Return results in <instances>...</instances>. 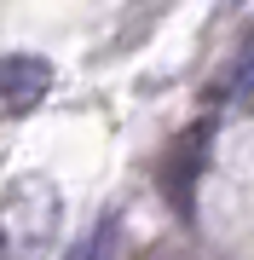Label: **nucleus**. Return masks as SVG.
Here are the masks:
<instances>
[{
  "label": "nucleus",
  "mask_w": 254,
  "mask_h": 260,
  "mask_svg": "<svg viewBox=\"0 0 254 260\" xmlns=\"http://www.w3.org/2000/svg\"><path fill=\"white\" fill-rule=\"evenodd\" d=\"M208 145H214V110H208L191 133H179L168 162H162V191H168V203L179 214H191V197H197V179L208 168Z\"/></svg>",
  "instance_id": "1"
},
{
  "label": "nucleus",
  "mask_w": 254,
  "mask_h": 260,
  "mask_svg": "<svg viewBox=\"0 0 254 260\" xmlns=\"http://www.w3.org/2000/svg\"><path fill=\"white\" fill-rule=\"evenodd\" d=\"M47 87H52V64L47 58H29V52L0 58V110L6 116L35 110V104L47 99Z\"/></svg>",
  "instance_id": "2"
},
{
  "label": "nucleus",
  "mask_w": 254,
  "mask_h": 260,
  "mask_svg": "<svg viewBox=\"0 0 254 260\" xmlns=\"http://www.w3.org/2000/svg\"><path fill=\"white\" fill-rule=\"evenodd\" d=\"M87 260H122V220H104L93 249H87Z\"/></svg>",
  "instance_id": "3"
},
{
  "label": "nucleus",
  "mask_w": 254,
  "mask_h": 260,
  "mask_svg": "<svg viewBox=\"0 0 254 260\" xmlns=\"http://www.w3.org/2000/svg\"><path fill=\"white\" fill-rule=\"evenodd\" d=\"M139 260H185V254H179L173 243H156V249H151V254H139Z\"/></svg>",
  "instance_id": "4"
}]
</instances>
